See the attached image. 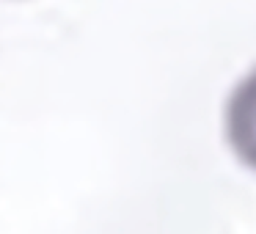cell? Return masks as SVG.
Returning <instances> with one entry per match:
<instances>
[{
  "instance_id": "1",
  "label": "cell",
  "mask_w": 256,
  "mask_h": 234,
  "mask_svg": "<svg viewBox=\"0 0 256 234\" xmlns=\"http://www.w3.org/2000/svg\"><path fill=\"white\" fill-rule=\"evenodd\" d=\"M226 138L234 154L256 171V69L240 80L226 102Z\"/></svg>"
}]
</instances>
